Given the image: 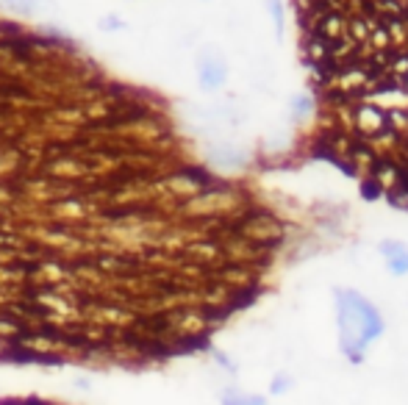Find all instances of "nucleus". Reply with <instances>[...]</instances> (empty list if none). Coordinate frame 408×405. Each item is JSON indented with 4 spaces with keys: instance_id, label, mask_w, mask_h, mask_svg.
Returning <instances> with one entry per match:
<instances>
[{
    "instance_id": "f257e3e1",
    "label": "nucleus",
    "mask_w": 408,
    "mask_h": 405,
    "mask_svg": "<svg viewBox=\"0 0 408 405\" xmlns=\"http://www.w3.org/2000/svg\"><path fill=\"white\" fill-rule=\"evenodd\" d=\"M189 161L136 100L0 86V363L144 369L208 344Z\"/></svg>"
},
{
    "instance_id": "f03ea898",
    "label": "nucleus",
    "mask_w": 408,
    "mask_h": 405,
    "mask_svg": "<svg viewBox=\"0 0 408 405\" xmlns=\"http://www.w3.org/2000/svg\"><path fill=\"white\" fill-rule=\"evenodd\" d=\"M333 308H336V330H339V350L350 363H364V355L372 341H377L386 330L383 313L377 305L364 297L358 288L336 286L333 288Z\"/></svg>"
},
{
    "instance_id": "7ed1b4c3",
    "label": "nucleus",
    "mask_w": 408,
    "mask_h": 405,
    "mask_svg": "<svg viewBox=\"0 0 408 405\" xmlns=\"http://www.w3.org/2000/svg\"><path fill=\"white\" fill-rule=\"evenodd\" d=\"M192 69H194V78H197L200 92L216 94V92L225 89V83L230 78V58H228V53H225L222 44L203 42V44L194 47Z\"/></svg>"
},
{
    "instance_id": "20e7f679",
    "label": "nucleus",
    "mask_w": 408,
    "mask_h": 405,
    "mask_svg": "<svg viewBox=\"0 0 408 405\" xmlns=\"http://www.w3.org/2000/svg\"><path fill=\"white\" fill-rule=\"evenodd\" d=\"M383 128H389L386 111L375 105L372 100H355L347 105V130H352L358 139H372Z\"/></svg>"
},
{
    "instance_id": "39448f33",
    "label": "nucleus",
    "mask_w": 408,
    "mask_h": 405,
    "mask_svg": "<svg viewBox=\"0 0 408 405\" xmlns=\"http://www.w3.org/2000/svg\"><path fill=\"white\" fill-rule=\"evenodd\" d=\"M377 252L383 258V266L394 275V277H402L408 275V244L400 241V239H383L377 244Z\"/></svg>"
},
{
    "instance_id": "423d86ee",
    "label": "nucleus",
    "mask_w": 408,
    "mask_h": 405,
    "mask_svg": "<svg viewBox=\"0 0 408 405\" xmlns=\"http://www.w3.org/2000/svg\"><path fill=\"white\" fill-rule=\"evenodd\" d=\"M314 111H316V100H314L311 92H294V94L289 97V119H291L294 125L311 119Z\"/></svg>"
},
{
    "instance_id": "0eeeda50",
    "label": "nucleus",
    "mask_w": 408,
    "mask_h": 405,
    "mask_svg": "<svg viewBox=\"0 0 408 405\" xmlns=\"http://www.w3.org/2000/svg\"><path fill=\"white\" fill-rule=\"evenodd\" d=\"M264 8L269 14V22H272V31H275V42L283 44L286 39V0H264Z\"/></svg>"
},
{
    "instance_id": "6e6552de",
    "label": "nucleus",
    "mask_w": 408,
    "mask_h": 405,
    "mask_svg": "<svg viewBox=\"0 0 408 405\" xmlns=\"http://www.w3.org/2000/svg\"><path fill=\"white\" fill-rule=\"evenodd\" d=\"M0 3L17 17H36L44 8H53V0H0Z\"/></svg>"
},
{
    "instance_id": "1a4fd4ad",
    "label": "nucleus",
    "mask_w": 408,
    "mask_h": 405,
    "mask_svg": "<svg viewBox=\"0 0 408 405\" xmlns=\"http://www.w3.org/2000/svg\"><path fill=\"white\" fill-rule=\"evenodd\" d=\"M366 44H369V50H391V36H389V31H386V25H383V17H380V22L369 31Z\"/></svg>"
},
{
    "instance_id": "9d476101",
    "label": "nucleus",
    "mask_w": 408,
    "mask_h": 405,
    "mask_svg": "<svg viewBox=\"0 0 408 405\" xmlns=\"http://www.w3.org/2000/svg\"><path fill=\"white\" fill-rule=\"evenodd\" d=\"M0 405H67V402L44 399V397H3Z\"/></svg>"
},
{
    "instance_id": "9b49d317",
    "label": "nucleus",
    "mask_w": 408,
    "mask_h": 405,
    "mask_svg": "<svg viewBox=\"0 0 408 405\" xmlns=\"http://www.w3.org/2000/svg\"><path fill=\"white\" fill-rule=\"evenodd\" d=\"M228 405H264L261 397H228Z\"/></svg>"
},
{
    "instance_id": "f8f14e48",
    "label": "nucleus",
    "mask_w": 408,
    "mask_h": 405,
    "mask_svg": "<svg viewBox=\"0 0 408 405\" xmlns=\"http://www.w3.org/2000/svg\"><path fill=\"white\" fill-rule=\"evenodd\" d=\"M105 17H108V19H100V28H103V31H119V28H122V19H119L117 14H105Z\"/></svg>"
},
{
    "instance_id": "ddd939ff",
    "label": "nucleus",
    "mask_w": 408,
    "mask_h": 405,
    "mask_svg": "<svg viewBox=\"0 0 408 405\" xmlns=\"http://www.w3.org/2000/svg\"><path fill=\"white\" fill-rule=\"evenodd\" d=\"M289 388V377H275L272 380V394H280V391H286Z\"/></svg>"
},
{
    "instance_id": "4468645a",
    "label": "nucleus",
    "mask_w": 408,
    "mask_h": 405,
    "mask_svg": "<svg viewBox=\"0 0 408 405\" xmlns=\"http://www.w3.org/2000/svg\"><path fill=\"white\" fill-rule=\"evenodd\" d=\"M400 86H402V89H405V92H408V75H405V78H402V80H400Z\"/></svg>"
},
{
    "instance_id": "2eb2a0df",
    "label": "nucleus",
    "mask_w": 408,
    "mask_h": 405,
    "mask_svg": "<svg viewBox=\"0 0 408 405\" xmlns=\"http://www.w3.org/2000/svg\"><path fill=\"white\" fill-rule=\"evenodd\" d=\"M397 3H400V6H405V3H408V0H397Z\"/></svg>"
},
{
    "instance_id": "dca6fc26",
    "label": "nucleus",
    "mask_w": 408,
    "mask_h": 405,
    "mask_svg": "<svg viewBox=\"0 0 408 405\" xmlns=\"http://www.w3.org/2000/svg\"><path fill=\"white\" fill-rule=\"evenodd\" d=\"M203 3H208V0H203Z\"/></svg>"
}]
</instances>
